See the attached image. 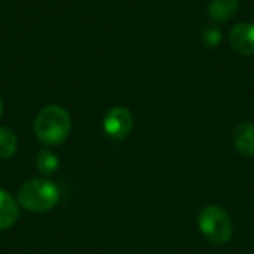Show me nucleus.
I'll return each mask as SVG.
<instances>
[{
    "mask_svg": "<svg viewBox=\"0 0 254 254\" xmlns=\"http://www.w3.org/2000/svg\"><path fill=\"white\" fill-rule=\"evenodd\" d=\"M34 134L46 146L61 144L70 134L71 118L61 106H48L39 112L33 125Z\"/></svg>",
    "mask_w": 254,
    "mask_h": 254,
    "instance_id": "1",
    "label": "nucleus"
},
{
    "mask_svg": "<svg viewBox=\"0 0 254 254\" xmlns=\"http://www.w3.org/2000/svg\"><path fill=\"white\" fill-rule=\"evenodd\" d=\"M57 186L45 179H31L18 190V204L28 211L45 213L52 210L58 202Z\"/></svg>",
    "mask_w": 254,
    "mask_h": 254,
    "instance_id": "2",
    "label": "nucleus"
},
{
    "mask_svg": "<svg viewBox=\"0 0 254 254\" xmlns=\"http://www.w3.org/2000/svg\"><path fill=\"white\" fill-rule=\"evenodd\" d=\"M198 226L210 243L219 246L226 244L234 234L229 214L219 205H207L198 217Z\"/></svg>",
    "mask_w": 254,
    "mask_h": 254,
    "instance_id": "3",
    "label": "nucleus"
},
{
    "mask_svg": "<svg viewBox=\"0 0 254 254\" xmlns=\"http://www.w3.org/2000/svg\"><path fill=\"white\" fill-rule=\"evenodd\" d=\"M134 125V118L131 112L125 107L110 109L103 119L104 132L113 140H124L128 137Z\"/></svg>",
    "mask_w": 254,
    "mask_h": 254,
    "instance_id": "4",
    "label": "nucleus"
},
{
    "mask_svg": "<svg viewBox=\"0 0 254 254\" xmlns=\"http://www.w3.org/2000/svg\"><path fill=\"white\" fill-rule=\"evenodd\" d=\"M231 46L241 55L254 54V24L253 22H240L232 27L229 33Z\"/></svg>",
    "mask_w": 254,
    "mask_h": 254,
    "instance_id": "5",
    "label": "nucleus"
},
{
    "mask_svg": "<svg viewBox=\"0 0 254 254\" xmlns=\"http://www.w3.org/2000/svg\"><path fill=\"white\" fill-rule=\"evenodd\" d=\"M232 140L235 149L247 158H254V124L250 121L241 122L235 127Z\"/></svg>",
    "mask_w": 254,
    "mask_h": 254,
    "instance_id": "6",
    "label": "nucleus"
},
{
    "mask_svg": "<svg viewBox=\"0 0 254 254\" xmlns=\"http://www.w3.org/2000/svg\"><path fill=\"white\" fill-rule=\"evenodd\" d=\"M19 217V204L6 190L0 189V231L15 225Z\"/></svg>",
    "mask_w": 254,
    "mask_h": 254,
    "instance_id": "7",
    "label": "nucleus"
},
{
    "mask_svg": "<svg viewBox=\"0 0 254 254\" xmlns=\"http://www.w3.org/2000/svg\"><path fill=\"white\" fill-rule=\"evenodd\" d=\"M238 0H211L208 6V15L216 22H226L238 12Z\"/></svg>",
    "mask_w": 254,
    "mask_h": 254,
    "instance_id": "8",
    "label": "nucleus"
},
{
    "mask_svg": "<svg viewBox=\"0 0 254 254\" xmlns=\"http://www.w3.org/2000/svg\"><path fill=\"white\" fill-rule=\"evenodd\" d=\"M18 147L16 135L12 129L0 127V159H7L13 156Z\"/></svg>",
    "mask_w": 254,
    "mask_h": 254,
    "instance_id": "9",
    "label": "nucleus"
},
{
    "mask_svg": "<svg viewBox=\"0 0 254 254\" xmlns=\"http://www.w3.org/2000/svg\"><path fill=\"white\" fill-rule=\"evenodd\" d=\"M36 165H37V170H39L42 174H52V173H55V170L60 167V161H58V156H57L52 150H49V149H42V150L37 153Z\"/></svg>",
    "mask_w": 254,
    "mask_h": 254,
    "instance_id": "10",
    "label": "nucleus"
},
{
    "mask_svg": "<svg viewBox=\"0 0 254 254\" xmlns=\"http://www.w3.org/2000/svg\"><path fill=\"white\" fill-rule=\"evenodd\" d=\"M222 42V31L216 27H208L202 33V43L207 48H216Z\"/></svg>",
    "mask_w": 254,
    "mask_h": 254,
    "instance_id": "11",
    "label": "nucleus"
},
{
    "mask_svg": "<svg viewBox=\"0 0 254 254\" xmlns=\"http://www.w3.org/2000/svg\"><path fill=\"white\" fill-rule=\"evenodd\" d=\"M1 112H3V103H1V98H0V116H1Z\"/></svg>",
    "mask_w": 254,
    "mask_h": 254,
    "instance_id": "12",
    "label": "nucleus"
}]
</instances>
